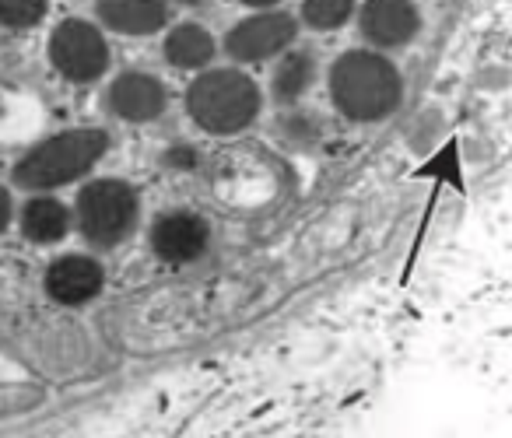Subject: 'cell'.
I'll return each instance as SVG.
<instances>
[{"mask_svg": "<svg viewBox=\"0 0 512 438\" xmlns=\"http://www.w3.org/2000/svg\"><path fill=\"white\" fill-rule=\"evenodd\" d=\"M242 4H249V8H271V4H278V0H242Z\"/></svg>", "mask_w": 512, "mask_h": 438, "instance_id": "obj_20", "label": "cell"}, {"mask_svg": "<svg viewBox=\"0 0 512 438\" xmlns=\"http://www.w3.org/2000/svg\"><path fill=\"white\" fill-rule=\"evenodd\" d=\"M285 130L292 137H320V123H316V120H302V116H295V120H285Z\"/></svg>", "mask_w": 512, "mask_h": 438, "instance_id": "obj_18", "label": "cell"}, {"mask_svg": "<svg viewBox=\"0 0 512 438\" xmlns=\"http://www.w3.org/2000/svg\"><path fill=\"white\" fill-rule=\"evenodd\" d=\"M351 8H355V0H306L302 18H306L313 29L330 32V29H341V25L348 22Z\"/></svg>", "mask_w": 512, "mask_h": 438, "instance_id": "obj_15", "label": "cell"}, {"mask_svg": "<svg viewBox=\"0 0 512 438\" xmlns=\"http://www.w3.org/2000/svg\"><path fill=\"white\" fill-rule=\"evenodd\" d=\"M165 57H169L172 67H183V71L204 67L214 57V39L200 25H179L165 39Z\"/></svg>", "mask_w": 512, "mask_h": 438, "instance_id": "obj_13", "label": "cell"}, {"mask_svg": "<svg viewBox=\"0 0 512 438\" xmlns=\"http://www.w3.org/2000/svg\"><path fill=\"white\" fill-rule=\"evenodd\" d=\"M50 60L67 81H95L109 64L102 32L88 22H64L50 39Z\"/></svg>", "mask_w": 512, "mask_h": 438, "instance_id": "obj_5", "label": "cell"}, {"mask_svg": "<svg viewBox=\"0 0 512 438\" xmlns=\"http://www.w3.org/2000/svg\"><path fill=\"white\" fill-rule=\"evenodd\" d=\"M418 32L411 0H369L362 8V36L376 46H404Z\"/></svg>", "mask_w": 512, "mask_h": 438, "instance_id": "obj_9", "label": "cell"}, {"mask_svg": "<svg viewBox=\"0 0 512 438\" xmlns=\"http://www.w3.org/2000/svg\"><path fill=\"white\" fill-rule=\"evenodd\" d=\"M102 288V267L92 256H64L46 270V291L60 305H81Z\"/></svg>", "mask_w": 512, "mask_h": 438, "instance_id": "obj_10", "label": "cell"}, {"mask_svg": "<svg viewBox=\"0 0 512 438\" xmlns=\"http://www.w3.org/2000/svg\"><path fill=\"white\" fill-rule=\"evenodd\" d=\"M330 95L348 120H383L400 102V74L376 53H344L330 71Z\"/></svg>", "mask_w": 512, "mask_h": 438, "instance_id": "obj_1", "label": "cell"}, {"mask_svg": "<svg viewBox=\"0 0 512 438\" xmlns=\"http://www.w3.org/2000/svg\"><path fill=\"white\" fill-rule=\"evenodd\" d=\"M207 221L193 211H169L151 228V249L169 263H190L207 249Z\"/></svg>", "mask_w": 512, "mask_h": 438, "instance_id": "obj_7", "label": "cell"}, {"mask_svg": "<svg viewBox=\"0 0 512 438\" xmlns=\"http://www.w3.org/2000/svg\"><path fill=\"white\" fill-rule=\"evenodd\" d=\"M109 109H113L120 120L130 123H144L155 120L158 113L165 109V88L158 78L141 71H127L113 81L109 88Z\"/></svg>", "mask_w": 512, "mask_h": 438, "instance_id": "obj_8", "label": "cell"}, {"mask_svg": "<svg viewBox=\"0 0 512 438\" xmlns=\"http://www.w3.org/2000/svg\"><path fill=\"white\" fill-rule=\"evenodd\" d=\"M190 116L211 134H232L253 123L260 109V92L256 85L239 71H211L200 81H193L186 95Z\"/></svg>", "mask_w": 512, "mask_h": 438, "instance_id": "obj_3", "label": "cell"}, {"mask_svg": "<svg viewBox=\"0 0 512 438\" xmlns=\"http://www.w3.org/2000/svg\"><path fill=\"white\" fill-rule=\"evenodd\" d=\"M295 39V22L292 15H256L246 18L242 25H235L228 32L225 46L235 60L242 64H256V60H267L274 53H281Z\"/></svg>", "mask_w": 512, "mask_h": 438, "instance_id": "obj_6", "label": "cell"}, {"mask_svg": "<svg viewBox=\"0 0 512 438\" xmlns=\"http://www.w3.org/2000/svg\"><path fill=\"white\" fill-rule=\"evenodd\" d=\"M99 15L123 36H148L165 25V0H99Z\"/></svg>", "mask_w": 512, "mask_h": 438, "instance_id": "obj_11", "label": "cell"}, {"mask_svg": "<svg viewBox=\"0 0 512 438\" xmlns=\"http://www.w3.org/2000/svg\"><path fill=\"white\" fill-rule=\"evenodd\" d=\"M179 4H186V8H193V4H204V0H179Z\"/></svg>", "mask_w": 512, "mask_h": 438, "instance_id": "obj_21", "label": "cell"}, {"mask_svg": "<svg viewBox=\"0 0 512 438\" xmlns=\"http://www.w3.org/2000/svg\"><path fill=\"white\" fill-rule=\"evenodd\" d=\"M8 218H11V200H8V193H4V186H0V232H4Z\"/></svg>", "mask_w": 512, "mask_h": 438, "instance_id": "obj_19", "label": "cell"}, {"mask_svg": "<svg viewBox=\"0 0 512 438\" xmlns=\"http://www.w3.org/2000/svg\"><path fill=\"white\" fill-rule=\"evenodd\" d=\"M67 207L53 197H36L25 204L22 211V232L29 235L32 242H57L67 235Z\"/></svg>", "mask_w": 512, "mask_h": 438, "instance_id": "obj_12", "label": "cell"}, {"mask_svg": "<svg viewBox=\"0 0 512 438\" xmlns=\"http://www.w3.org/2000/svg\"><path fill=\"white\" fill-rule=\"evenodd\" d=\"M316 81V64L309 53H288L274 71V95L281 102H295L309 92V85Z\"/></svg>", "mask_w": 512, "mask_h": 438, "instance_id": "obj_14", "label": "cell"}, {"mask_svg": "<svg viewBox=\"0 0 512 438\" xmlns=\"http://www.w3.org/2000/svg\"><path fill=\"white\" fill-rule=\"evenodd\" d=\"M106 144L109 141L102 130H67V134L50 137L15 165L18 186H25V190H53V186L74 183L106 155Z\"/></svg>", "mask_w": 512, "mask_h": 438, "instance_id": "obj_2", "label": "cell"}, {"mask_svg": "<svg viewBox=\"0 0 512 438\" xmlns=\"http://www.w3.org/2000/svg\"><path fill=\"white\" fill-rule=\"evenodd\" d=\"M46 15V0H0V25L8 29H32Z\"/></svg>", "mask_w": 512, "mask_h": 438, "instance_id": "obj_16", "label": "cell"}, {"mask_svg": "<svg viewBox=\"0 0 512 438\" xmlns=\"http://www.w3.org/2000/svg\"><path fill=\"white\" fill-rule=\"evenodd\" d=\"M78 221L88 242L116 246L120 239H127L137 221L134 190L127 183H116V179H99V183L85 186L78 197Z\"/></svg>", "mask_w": 512, "mask_h": 438, "instance_id": "obj_4", "label": "cell"}, {"mask_svg": "<svg viewBox=\"0 0 512 438\" xmlns=\"http://www.w3.org/2000/svg\"><path fill=\"white\" fill-rule=\"evenodd\" d=\"M165 165H169V169H193V165H197V151L183 148V144H179V148H169L165 151Z\"/></svg>", "mask_w": 512, "mask_h": 438, "instance_id": "obj_17", "label": "cell"}]
</instances>
